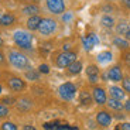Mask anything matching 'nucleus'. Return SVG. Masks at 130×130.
Instances as JSON below:
<instances>
[{"label": "nucleus", "mask_w": 130, "mask_h": 130, "mask_svg": "<svg viewBox=\"0 0 130 130\" xmlns=\"http://www.w3.org/2000/svg\"><path fill=\"white\" fill-rule=\"evenodd\" d=\"M9 62L11 67L17 69H28L30 68V61L23 52L17 51V50H10L9 51Z\"/></svg>", "instance_id": "obj_1"}, {"label": "nucleus", "mask_w": 130, "mask_h": 130, "mask_svg": "<svg viewBox=\"0 0 130 130\" xmlns=\"http://www.w3.org/2000/svg\"><path fill=\"white\" fill-rule=\"evenodd\" d=\"M13 40L16 45L23 50H31L32 48V36L28 31L24 30H17L13 32Z\"/></svg>", "instance_id": "obj_2"}, {"label": "nucleus", "mask_w": 130, "mask_h": 130, "mask_svg": "<svg viewBox=\"0 0 130 130\" xmlns=\"http://www.w3.org/2000/svg\"><path fill=\"white\" fill-rule=\"evenodd\" d=\"M57 31V21L54 19H50V17H45V19H41V23L38 26V32L44 37H48L51 34Z\"/></svg>", "instance_id": "obj_3"}, {"label": "nucleus", "mask_w": 130, "mask_h": 130, "mask_svg": "<svg viewBox=\"0 0 130 130\" xmlns=\"http://www.w3.org/2000/svg\"><path fill=\"white\" fill-rule=\"evenodd\" d=\"M74 61H76V54L71 51H64L61 54H58V57L55 59V65L58 68H67Z\"/></svg>", "instance_id": "obj_4"}, {"label": "nucleus", "mask_w": 130, "mask_h": 130, "mask_svg": "<svg viewBox=\"0 0 130 130\" xmlns=\"http://www.w3.org/2000/svg\"><path fill=\"white\" fill-rule=\"evenodd\" d=\"M58 93L64 101H72L76 93V86L72 82H65L58 88Z\"/></svg>", "instance_id": "obj_5"}, {"label": "nucleus", "mask_w": 130, "mask_h": 130, "mask_svg": "<svg viewBox=\"0 0 130 130\" xmlns=\"http://www.w3.org/2000/svg\"><path fill=\"white\" fill-rule=\"evenodd\" d=\"M45 4L52 14L65 13V0H45Z\"/></svg>", "instance_id": "obj_6"}, {"label": "nucleus", "mask_w": 130, "mask_h": 130, "mask_svg": "<svg viewBox=\"0 0 130 130\" xmlns=\"http://www.w3.org/2000/svg\"><path fill=\"white\" fill-rule=\"evenodd\" d=\"M7 85H9V88L14 92H21V91L26 89V82L21 78H19V76H11V78H9Z\"/></svg>", "instance_id": "obj_7"}, {"label": "nucleus", "mask_w": 130, "mask_h": 130, "mask_svg": "<svg viewBox=\"0 0 130 130\" xmlns=\"http://www.w3.org/2000/svg\"><path fill=\"white\" fill-rule=\"evenodd\" d=\"M107 79H109V81H113V82L122 81V79H123V72H122L120 67H117V65L112 67V68L107 71Z\"/></svg>", "instance_id": "obj_8"}, {"label": "nucleus", "mask_w": 130, "mask_h": 130, "mask_svg": "<svg viewBox=\"0 0 130 130\" xmlns=\"http://www.w3.org/2000/svg\"><path fill=\"white\" fill-rule=\"evenodd\" d=\"M93 101L96 102L98 105H105L107 102V98H106V92H105L103 88H93Z\"/></svg>", "instance_id": "obj_9"}, {"label": "nucleus", "mask_w": 130, "mask_h": 130, "mask_svg": "<svg viewBox=\"0 0 130 130\" xmlns=\"http://www.w3.org/2000/svg\"><path fill=\"white\" fill-rule=\"evenodd\" d=\"M96 122H98V124L99 126H102V127H107L109 124L112 123V116L107 112H105V110H101L99 113L96 115Z\"/></svg>", "instance_id": "obj_10"}, {"label": "nucleus", "mask_w": 130, "mask_h": 130, "mask_svg": "<svg viewBox=\"0 0 130 130\" xmlns=\"http://www.w3.org/2000/svg\"><path fill=\"white\" fill-rule=\"evenodd\" d=\"M16 23V16L11 13L0 14V27H10Z\"/></svg>", "instance_id": "obj_11"}, {"label": "nucleus", "mask_w": 130, "mask_h": 130, "mask_svg": "<svg viewBox=\"0 0 130 130\" xmlns=\"http://www.w3.org/2000/svg\"><path fill=\"white\" fill-rule=\"evenodd\" d=\"M86 75H88V78H89V82L95 84V82L99 81V68H98L96 65H89L88 68H86Z\"/></svg>", "instance_id": "obj_12"}, {"label": "nucleus", "mask_w": 130, "mask_h": 130, "mask_svg": "<svg viewBox=\"0 0 130 130\" xmlns=\"http://www.w3.org/2000/svg\"><path fill=\"white\" fill-rule=\"evenodd\" d=\"M40 23H41V17H40L38 14L30 16L28 19H27V28H28L30 31H36V30H38Z\"/></svg>", "instance_id": "obj_13"}, {"label": "nucleus", "mask_w": 130, "mask_h": 130, "mask_svg": "<svg viewBox=\"0 0 130 130\" xmlns=\"http://www.w3.org/2000/svg\"><path fill=\"white\" fill-rule=\"evenodd\" d=\"M109 92H110V96L113 99H117V101H122L126 96V92L123 91V88H119V86H110Z\"/></svg>", "instance_id": "obj_14"}, {"label": "nucleus", "mask_w": 130, "mask_h": 130, "mask_svg": "<svg viewBox=\"0 0 130 130\" xmlns=\"http://www.w3.org/2000/svg\"><path fill=\"white\" fill-rule=\"evenodd\" d=\"M21 13L26 14V16H36L40 13V7L37 4H27L21 9Z\"/></svg>", "instance_id": "obj_15"}, {"label": "nucleus", "mask_w": 130, "mask_h": 130, "mask_svg": "<svg viewBox=\"0 0 130 130\" xmlns=\"http://www.w3.org/2000/svg\"><path fill=\"white\" fill-rule=\"evenodd\" d=\"M67 68H68V72L71 75H78L79 72L82 71V62L81 61H74L72 64H69Z\"/></svg>", "instance_id": "obj_16"}, {"label": "nucleus", "mask_w": 130, "mask_h": 130, "mask_svg": "<svg viewBox=\"0 0 130 130\" xmlns=\"http://www.w3.org/2000/svg\"><path fill=\"white\" fill-rule=\"evenodd\" d=\"M113 45H116L117 48L120 50H127L129 48V40L123 38V37H115L113 38Z\"/></svg>", "instance_id": "obj_17"}, {"label": "nucleus", "mask_w": 130, "mask_h": 130, "mask_svg": "<svg viewBox=\"0 0 130 130\" xmlns=\"http://www.w3.org/2000/svg\"><path fill=\"white\" fill-rule=\"evenodd\" d=\"M101 24L105 28H112V27H115V19L112 16H102Z\"/></svg>", "instance_id": "obj_18"}, {"label": "nucleus", "mask_w": 130, "mask_h": 130, "mask_svg": "<svg viewBox=\"0 0 130 130\" xmlns=\"http://www.w3.org/2000/svg\"><path fill=\"white\" fill-rule=\"evenodd\" d=\"M79 102H81V105H84V106H88V105H91V103H92L91 95H89L86 91H82L81 93H79Z\"/></svg>", "instance_id": "obj_19"}, {"label": "nucleus", "mask_w": 130, "mask_h": 130, "mask_svg": "<svg viewBox=\"0 0 130 130\" xmlns=\"http://www.w3.org/2000/svg\"><path fill=\"white\" fill-rule=\"evenodd\" d=\"M112 58H113V57H112V52H110V51H103V52H101V54L98 55V61L102 62V64L110 62Z\"/></svg>", "instance_id": "obj_20"}, {"label": "nucleus", "mask_w": 130, "mask_h": 130, "mask_svg": "<svg viewBox=\"0 0 130 130\" xmlns=\"http://www.w3.org/2000/svg\"><path fill=\"white\" fill-rule=\"evenodd\" d=\"M106 103H107V106L110 107V109H113V110H122V109H123V103H122L120 101H117V99H113V98H112L110 101H107Z\"/></svg>", "instance_id": "obj_21"}, {"label": "nucleus", "mask_w": 130, "mask_h": 130, "mask_svg": "<svg viewBox=\"0 0 130 130\" xmlns=\"http://www.w3.org/2000/svg\"><path fill=\"white\" fill-rule=\"evenodd\" d=\"M127 21H124V20H122V21H119L116 26V32L119 34V36H124L126 34V30H127Z\"/></svg>", "instance_id": "obj_22"}, {"label": "nucleus", "mask_w": 130, "mask_h": 130, "mask_svg": "<svg viewBox=\"0 0 130 130\" xmlns=\"http://www.w3.org/2000/svg\"><path fill=\"white\" fill-rule=\"evenodd\" d=\"M26 78L30 79V81H37V79H38V72L34 71V69H27Z\"/></svg>", "instance_id": "obj_23"}, {"label": "nucleus", "mask_w": 130, "mask_h": 130, "mask_svg": "<svg viewBox=\"0 0 130 130\" xmlns=\"http://www.w3.org/2000/svg\"><path fill=\"white\" fill-rule=\"evenodd\" d=\"M82 44H84V48L85 50H86V51H91V50L92 48H93V44H92V42H91V40H89L88 38V36H86V37H84V38H82Z\"/></svg>", "instance_id": "obj_24"}, {"label": "nucleus", "mask_w": 130, "mask_h": 130, "mask_svg": "<svg viewBox=\"0 0 130 130\" xmlns=\"http://www.w3.org/2000/svg\"><path fill=\"white\" fill-rule=\"evenodd\" d=\"M122 85H123V91L127 92V93H130V78L129 76L122 79Z\"/></svg>", "instance_id": "obj_25"}, {"label": "nucleus", "mask_w": 130, "mask_h": 130, "mask_svg": "<svg viewBox=\"0 0 130 130\" xmlns=\"http://www.w3.org/2000/svg\"><path fill=\"white\" fill-rule=\"evenodd\" d=\"M2 130H17V126L11 122H4L2 124Z\"/></svg>", "instance_id": "obj_26"}, {"label": "nucleus", "mask_w": 130, "mask_h": 130, "mask_svg": "<svg viewBox=\"0 0 130 130\" xmlns=\"http://www.w3.org/2000/svg\"><path fill=\"white\" fill-rule=\"evenodd\" d=\"M9 116V107L6 106L4 103H0V117H7Z\"/></svg>", "instance_id": "obj_27"}, {"label": "nucleus", "mask_w": 130, "mask_h": 130, "mask_svg": "<svg viewBox=\"0 0 130 130\" xmlns=\"http://www.w3.org/2000/svg\"><path fill=\"white\" fill-rule=\"evenodd\" d=\"M38 72H41V74H48V72H50V67L47 64H41L38 67Z\"/></svg>", "instance_id": "obj_28"}, {"label": "nucleus", "mask_w": 130, "mask_h": 130, "mask_svg": "<svg viewBox=\"0 0 130 130\" xmlns=\"http://www.w3.org/2000/svg\"><path fill=\"white\" fill-rule=\"evenodd\" d=\"M2 102H3L4 105H13V103H14V102H16V101H14L13 98H10V96H6V98H3V99H2Z\"/></svg>", "instance_id": "obj_29"}, {"label": "nucleus", "mask_w": 130, "mask_h": 130, "mask_svg": "<svg viewBox=\"0 0 130 130\" xmlns=\"http://www.w3.org/2000/svg\"><path fill=\"white\" fill-rule=\"evenodd\" d=\"M120 130H130V123L129 122H124L120 124Z\"/></svg>", "instance_id": "obj_30"}, {"label": "nucleus", "mask_w": 130, "mask_h": 130, "mask_svg": "<svg viewBox=\"0 0 130 130\" xmlns=\"http://www.w3.org/2000/svg\"><path fill=\"white\" fill-rule=\"evenodd\" d=\"M4 64H6V57H4L3 52L0 51V67H3Z\"/></svg>", "instance_id": "obj_31"}, {"label": "nucleus", "mask_w": 130, "mask_h": 130, "mask_svg": "<svg viewBox=\"0 0 130 130\" xmlns=\"http://www.w3.org/2000/svg\"><path fill=\"white\" fill-rule=\"evenodd\" d=\"M123 57H124V61H126V64L130 67V51H129V52H126V54H124Z\"/></svg>", "instance_id": "obj_32"}, {"label": "nucleus", "mask_w": 130, "mask_h": 130, "mask_svg": "<svg viewBox=\"0 0 130 130\" xmlns=\"http://www.w3.org/2000/svg\"><path fill=\"white\" fill-rule=\"evenodd\" d=\"M124 37H126V40H129V41H130V23L127 24V30H126V34H124Z\"/></svg>", "instance_id": "obj_33"}, {"label": "nucleus", "mask_w": 130, "mask_h": 130, "mask_svg": "<svg viewBox=\"0 0 130 130\" xmlns=\"http://www.w3.org/2000/svg\"><path fill=\"white\" fill-rule=\"evenodd\" d=\"M23 130H37L34 126H31V124H26V126L23 127Z\"/></svg>", "instance_id": "obj_34"}, {"label": "nucleus", "mask_w": 130, "mask_h": 130, "mask_svg": "<svg viewBox=\"0 0 130 130\" xmlns=\"http://www.w3.org/2000/svg\"><path fill=\"white\" fill-rule=\"evenodd\" d=\"M123 109H126L127 112H130V99H129V101H127L126 103L123 105Z\"/></svg>", "instance_id": "obj_35"}, {"label": "nucleus", "mask_w": 130, "mask_h": 130, "mask_svg": "<svg viewBox=\"0 0 130 130\" xmlns=\"http://www.w3.org/2000/svg\"><path fill=\"white\" fill-rule=\"evenodd\" d=\"M71 19H72V14H71V13H68V14H64V20H65V21H69Z\"/></svg>", "instance_id": "obj_36"}, {"label": "nucleus", "mask_w": 130, "mask_h": 130, "mask_svg": "<svg viewBox=\"0 0 130 130\" xmlns=\"http://www.w3.org/2000/svg\"><path fill=\"white\" fill-rule=\"evenodd\" d=\"M123 3L126 4V7H129V9H130V0H123Z\"/></svg>", "instance_id": "obj_37"}, {"label": "nucleus", "mask_w": 130, "mask_h": 130, "mask_svg": "<svg viewBox=\"0 0 130 130\" xmlns=\"http://www.w3.org/2000/svg\"><path fill=\"white\" fill-rule=\"evenodd\" d=\"M4 45V41H3V38H2V37H0V48H2V47Z\"/></svg>", "instance_id": "obj_38"}, {"label": "nucleus", "mask_w": 130, "mask_h": 130, "mask_svg": "<svg viewBox=\"0 0 130 130\" xmlns=\"http://www.w3.org/2000/svg\"><path fill=\"white\" fill-rule=\"evenodd\" d=\"M2 91H3V88H2V85H0V93H2Z\"/></svg>", "instance_id": "obj_39"}, {"label": "nucleus", "mask_w": 130, "mask_h": 130, "mask_svg": "<svg viewBox=\"0 0 130 130\" xmlns=\"http://www.w3.org/2000/svg\"><path fill=\"white\" fill-rule=\"evenodd\" d=\"M115 130H120V127H116V129H115Z\"/></svg>", "instance_id": "obj_40"}, {"label": "nucleus", "mask_w": 130, "mask_h": 130, "mask_svg": "<svg viewBox=\"0 0 130 130\" xmlns=\"http://www.w3.org/2000/svg\"><path fill=\"white\" fill-rule=\"evenodd\" d=\"M23 2H27V0H23Z\"/></svg>", "instance_id": "obj_41"}, {"label": "nucleus", "mask_w": 130, "mask_h": 130, "mask_svg": "<svg viewBox=\"0 0 130 130\" xmlns=\"http://www.w3.org/2000/svg\"><path fill=\"white\" fill-rule=\"evenodd\" d=\"M0 14H2V13H0Z\"/></svg>", "instance_id": "obj_42"}]
</instances>
